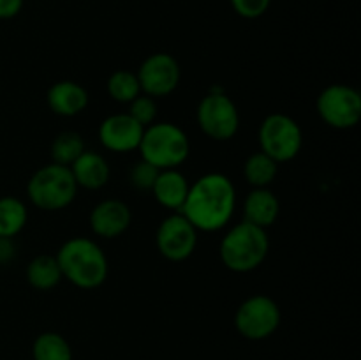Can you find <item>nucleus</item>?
<instances>
[{
    "label": "nucleus",
    "instance_id": "f257e3e1",
    "mask_svg": "<svg viewBox=\"0 0 361 360\" xmlns=\"http://www.w3.org/2000/svg\"><path fill=\"white\" fill-rule=\"evenodd\" d=\"M236 189L229 176L207 173L189 187L180 214L189 219L197 232L214 233L226 228L235 214Z\"/></svg>",
    "mask_w": 361,
    "mask_h": 360
},
{
    "label": "nucleus",
    "instance_id": "f03ea898",
    "mask_svg": "<svg viewBox=\"0 0 361 360\" xmlns=\"http://www.w3.org/2000/svg\"><path fill=\"white\" fill-rule=\"evenodd\" d=\"M62 277L81 289H95L108 279V256L97 242L87 236H73L55 254Z\"/></svg>",
    "mask_w": 361,
    "mask_h": 360
},
{
    "label": "nucleus",
    "instance_id": "7ed1b4c3",
    "mask_svg": "<svg viewBox=\"0 0 361 360\" xmlns=\"http://www.w3.org/2000/svg\"><path fill=\"white\" fill-rule=\"evenodd\" d=\"M270 240L264 228L240 221L224 235L221 242V260L231 272L247 274L256 270L267 260Z\"/></svg>",
    "mask_w": 361,
    "mask_h": 360
},
{
    "label": "nucleus",
    "instance_id": "20e7f679",
    "mask_svg": "<svg viewBox=\"0 0 361 360\" xmlns=\"http://www.w3.org/2000/svg\"><path fill=\"white\" fill-rule=\"evenodd\" d=\"M141 159L159 169H175L187 161L190 140L182 127L173 122H154L145 127L137 147Z\"/></svg>",
    "mask_w": 361,
    "mask_h": 360
},
{
    "label": "nucleus",
    "instance_id": "39448f33",
    "mask_svg": "<svg viewBox=\"0 0 361 360\" xmlns=\"http://www.w3.org/2000/svg\"><path fill=\"white\" fill-rule=\"evenodd\" d=\"M27 194L34 207L44 212H56L73 203L78 194V186L69 166L49 162L30 176Z\"/></svg>",
    "mask_w": 361,
    "mask_h": 360
},
{
    "label": "nucleus",
    "instance_id": "423d86ee",
    "mask_svg": "<svg viewBox=\"0 0 361 360\" xmlns=\"http://www.w3.org/2000/svg\"><path fill=\"white\" fill-rule=\"evenodd\" d=\"M261 152L270 155L275 162L293 161L300 154L303 145L302 127L295 119L284 113H271L261 122L259 133Z\"/></svg>",
    "mask_w": 361,
    "mask_h": 360
},
{
    "label": "nucleus",
    "instance_id": "0eeeda50",
    "mask_svg": "<svg viewBox=\"0 0 361 360\" xmlns=\"http://www.w3.org/2000/svg\"><path fill=\"white\" fill-rule=\"evenodd\" d=\"M197 126L214 141H229L240 129V113L229 95L212 90L200 101L196 109Z\"/></svg>",
    "mask_w": 361,
    "mask_h": 360
},
{
    "label": "nucleus",
    "instance_id": "6e6552de",
    "mask_svg": "<svg viewBox=\"0 0 361 360\" xmlns=\"http://www.w3.org/2000/svg\"><path fill=\"white\" fill-rule=\"evenodd\" d=\"M317 113L334 129H351L361 119V95L349 85L335 83L317 97Z\"/></svg>",
    "mask_w": 361,
    "mask_h": 360
},
{
    "label": "nucleus",
    "instance_id": "1a4fd4ad",
    "mask_svg": "<svg viewBox=\"0 0 361 360\" xmlns=\"http://www.w3.org/2000/svg\"><path fill=\"white\" fill-rule=\"evenodd\" d=\"M236 330L250 341H261L281 325V307L271 296L254 295L240 304L235 314Z\"/></svg>",
    "mask_w": 361,
    "mask_h": 360
},
{
    "label": "nucleus",
    "instance_id": "9d476101",
    "mask_svg": "<svg viewBox=\"0 0 361 360\" xmlns=\"http://www.w3.org/2000/svg\"><path fill=\"white\" fill-rule=\"evenodd\" d=\"M155 244L161 256L169 261H185L197 246V229L180 212L162 219L155 233Z\"/></svg>",
    "mask_w": 361,
    "mask_h": 360
},
{
    "label": "nucleus",
    "instance_id": "9b49d317",
    "mask_svg": "<svg viewBox=\"0 0 361 360\" xmlns=\"http://www.w3.org/2000/svg\"><path fill=\"white\" fill-rule=\"evenodd\" d=\"M141 92L159 99L168 97L180 85V64L169 53H154L147 56L136 73Z\"/></svg>",
    "mask_w": 361,
    "mask_h": 360
},
{
    "label": "nucleus",
    "instance_id": "f8f14e48",
    "mask_svg": "<svg viewBox=\"0 0 361 360\" xmlns=\"http://www.w3.org/2000/svg\"><path fill=\"white\" fill-rule=\"evenodd\" d=\"M145 127L133 119L129 113H115L99 126V141L106 150L116 154L137 150L143 138Z\"/></svg>",
    "mask_w": 361,
    "mask_h": 360
},
{
    "label": "nucleus",
    "instance_id": "ddd939ff",
    "mask_svg": "<svg viewBox=\"0 0 361 360\" xmlns=\"http://www.w3.org/2000/svg\"><path fill=\"white\" fill-rule=\"evenodd\" d=\"M133 221V214L127 203L120 200H104L95 205L90 212L92 232L102 239H116L123 235Z\"/></svg>",
    "mask_w": 361,
    "mask_h": 360
},
{
    "label": "nucleus",
    "instance_id": "4468645a",
    "mask_svg": "<svg viewBox=\"0 0 361 360\" xmlns=\"http://www.w3.org/2000/svg\"><path fill=\"white\" fill-rule=\"evenodd\" d=\"M46 102L55 115L76 116L87 109L88 92L76 81L62 80L48 88Z\"/></svg>",
    "mask_w": 361,
    "mask_h": 360
},
{
    "label": "nucleus",
    "instance_id": "2eb2a0df",
    "mask_svg": "<svg viewBox=\"0 0 361 360\" xmlns=\"http://www.w3.org/2000/svg\"><path fill=\"white\" fill-rule=\"evenodd\" d=\"M69 169L73 173L76 186L88 191L102 189L108 184L109 175H111L108 161L94 150H85L69 166Z\"/></svg>",
    "mask_w": 361,
    "mask_h": 360
},
{
    "label": "nucleus",
    "instance_id": "dca6fc26",
    "mask_svg": "<svg viewBox=\"0 0 361 360\" xmlns=\"http://www.w3.org/2000/svg\"><path fill=\"white\" fill-rule=\"evenodd\" d=\"M189 180L185 179L183 173L178 172V168L161 169L157 179H155L154 187H152V193H154L159 205H162L168 210L180 212L185 203L187 194H189Z\"/></svg>",
    "mask_w": 361,
    "mask_h": 360
},
{
    "label": "nucleus",
    "instance_id": "f3484780",
    "mask_svg": "<svg viewBox=\"0 0 361 360\" xmlns=\"http://www.w3.org/2000/svg\"><path fill=\"white\" fill-rule=\"evenodd\" d=\"M281 214V203L274 191L268 187H256L243 201V221L252 222L259 228H270Z\"/></svg>",
    "mask_w": 361,
    "mask_h": 360
},
{
    "label": "nucleus",
    "instance_id": "a211bd4d",
    "mask_svg": "<svg viewBox=\"0 0 361 360\" xmlns=\"http://www.w3.org/2000/svg\"><path fill=\"white\" fill-rule=\"evenodd\" d=\"M27 279L32 288L46 292V289L55 288L63 277L55 256H51V254H39L27 265Z\"/></svg>",
    "mask_w": 361,
    "mask_h": 360
},
{
    "label": "nucleus",
    "instance_id": "6ab92c4d",
    "mask_svg": "<svg viewBox=\"0 0 361 360\" xmlns=\"http://www.w3.org/2000/svg\"><path fill=\"white\" fill-rule=\"evenodd\" d=\"M28 221V210L20 198H0V236L13 239Z\"/></svg>",
    "mask_w": 361,
    "mask_h": 360
},
{
    "label": "nucleus",
    "instance_id": "aec40b11",
    "mask_svg": "<svg viewBox=\"0 0 361 360\" xmlns=\"http://www.w3.org/2000/svg\"><path fill=\"white\" fill-rule=\"evenodd\" d=\"M279 173V162H275L270 155L264 152H256L250 157H247L245 164H243V176H245L247 184L256 187H268L275 180Z\"/></svg>",
    "mask_w": 361,
    "mask_h": 360
},
{
    "label": "nucleus",
    "instance_id": "412c9836",
    "mask_svg": "<svg viewBox=\"0 0 361 360\" xmlns=\"http://www.w3.org/2000/svg\"><path fill=\"white\" fill-rule=\"evenodd\" d=\"M87 150L81 134L74 131H63L51 143V162L71 166L83 152Z\"/></svg>",
    "mask_w": 361,
    "mask_h": 360
},
{
    "label": "nucleus",
    "instance_id": "4be33fe9",
    "mask_svg": "<svg viewBox=\"0 0 361 360\" xmlns=\"http://www.w3.org/2000/svg\"><path fill=\"white\" fill-rule=\"evenodd\" d=\"M34 360H73V352L66 339L55 332L39 335L32 348Z\"/></svg>",
    "mask_w": 361,
    "mask_h": 360
},
{
    "label": "nucleus",
    "instance_id": "5701e85b",
    "mask_svg": "<svg viewBox=\"0 0 361 360\" xmlns=\"http://www.w3.org/2000/svg\"><path fill=\"white\" fill-rule=\"evenodd\" d=\"M108 94L113 101L122 102V104H129L130 101H134L141 94L136 73L126 69L115 71L108 80Z\"/></svg>",
    "mask_w": 361,
    "mask_h": 360
},
{
    "label": "nucleus",
    "instance_id": "b1692460",
    "mask_svg": "<svg viewBox=\"0 0 361 360\" xmlns=\"http://www.w3.org/2000/svg\"><path fill=\"white\" fill-rule=\"evenodd\" d=\"M129 113L136 122H140L143 127H148L157 119V102L150 95L140 94L134 101L129 102Z\"/></svg>",
    "mask_w": 361,
    "mask_h": 360
},
{
    "label": "nucleus",
    "instance_id": "393cba45",
    "mask_svg": "<svg viewBox=\"0 0 361 360\" xmlns=\"http://www.w3.org/2000/svg\"><path fill=\"white\" fill-rule=\"evenodd\" d=\"M159 172H161V169L155 168L154 164H150V162H147V161H143V159H141L140 162H136V164L130 168L129 180H130V184L136 187V189L152 191V187H154V182H155V179H157Z\"/></svg>",
    "mask_w": 361,
    "mask_h": 360
},
{
    "label": "nucleus",
    "instance_id": "a878e982",
    "mask_svg": "<svg viewBox=\"0 0 361 360\" xmlns=\"http://www.w3.org/2000/svg\"><path fill=\"white\" fill-rule=\"evenodd\" d=\"M229 2L238 16L245 20H256L270 9L271 0H229Z\"/></svg>",
    "mask_w": 361,
    "mask_h": 360
},
{
    "label": "nucleus",
    "instance_id": "bb28decb",
    "mask_svg": "<svg viewBox=\"0 0 361 360\" xmlns=\"http://www.w3.org/2000/svg\"><path fill=\"white\" fill-rule=\"evenodd\" d=\"M25 0H0V20H11L23 9Z\"/></svg>",
    "mask_w": 361,
    "mask_h": 360
},
{
    "label": "nucleus",
    "instance_id": "cd10ccee",
    "mask_svg": "<svg viewBox=\"0 0 361 360\" xmlns=\"http://www.w3.org/2000/svg\"><path fill=\"white\" fill-rule=\"evenodd\" d=\"M13 256H14L13 239H4V236H0V263H6V261L13 260Z\"/></svg>",
    "mask_w": 361,
    "mask_h": 360
}]
</instances>
